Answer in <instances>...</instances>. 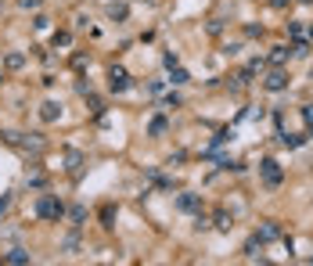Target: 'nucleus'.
Returning a JSON list of instances; mask_svg holds the SVG:
<instances>
[{
  "instance_id": "obj_5",
  "label": "nucleus",
  "mask_w": 313,
  "mask_h": 266,
  "mask_svg": "<svg viewBox=\"0 0 313 266\" xmlns=\"http://www.w3.org/2000/svg\"><path fill=\"white\" fill-rule=\"evenodd\" d=\"M285 87H288V76L281 69H274L270 76H266V90H285Z\"/></svg>"
},
{
  "instance_id": "obj_23",
  "label": "nucleus",
  "mask_w": 313,
  "mask_h": 266,
  "mask_svg": "<svg viewBox=\"0 0 313 266\" xmlns=\"http://www.w3.org/2000/svg\"><path fill=\"white\" fill-rule=\"evenodd\" d=\"M299 4H313V0H299Z\"/></svg>"
},
{
  "instance_id": "obj_7",
  "label": "nucleus",
  "mask_w": 313,
  "mask_h": 266,
  "mask_svg": "<svg viewBox=\"0 0 313 266\" xmlns=\"http://www.w3.org/2000/svg\"><path fill=\"white\" fill-rule=\"evenodd\" d=\"M256 238H259V241H274V238H281V227H277V223H263Z\"/></svg>"
},
{
  "instance_id": "obj_20",
  "label": "nucleus",
  "mask_w": 313,
  "mask_h": 266,
  "mask_svg": "<svg viewBox=\"0 0 313 266\" xmlns=\"http://www.w3.org/2000/svg\"><path fill=\"white\" fill-rule=\"evenodd\" d=\"M303 119H306L310 126H313V104H306V108H303Z\"/></svg>"
},
{
  "instance_id": "obj_9",
  "label": "nucleus",
  "mask_w": 313,
  "mask_h": 266,
  "mask_svg": "<svg viewBox=\"0 0 313 266\" xmlns=\"http://www.w3.org/2000/svg\"><path fill=\"white\" fill-rule=\"evenodd\" d=\"M65 162H69V166H65L69 173H79V169H83V151H69V159H65Z\"/></svg>"
},
{
  "instance_id": "obj_17",
  "label": "nucleus",
  "mask_w": 313,
  "mask_h": 266,
  "mask_svg": "<svg viewBox=\"0 0 313 266\" xmlns=\"http://www.w3.org/2000/svg\"><path fill=\"white\" fill-rule=\"evenodd\" d=\"M216 230H231V216L227 212H216Z\"/></svg>"
},
{
  "instance_id": "obj_22",
  "label": "nucleus",
  "mask_w": 313,
  "mask_h": 266,
  "mask_svg": "<svg viewBox=\"0 0 313 266\" xmlns=\"http://www.w3.org/2000/svg\"><path fill=\"white\" fill-rule=\"evenodd\" d=\"M7 205H11V198H0V212H7Z\"/></svg>"
},
{
  "instance_id": "obj_15",
  "label": "nucleus",
  "mask_w": 313,
  "mask_h": 266,
  "mask_svg": "<svg viewBox=\"0 0 313 266\" xmlns=\"http://www.w3.org/2000/svg\"><path fill=\"white\" fill-rule=\"evenodd\" d=\"M285 58H288V47H274V54H270L274 65H285Z\"/></svg>"
},
{
  "instance_id": "obj_3",
  "label": "nucleus",
  "mask_w": 313,
  "mask_h": 266,
  "mask_svg": "<svg viewBox=\"0 0 313 266\" xmlns=\"http://www.w3.org/2000/svg\"><path fill=\"white\" fill-rule=\"evenodd\" d=\"M108 87H112L115 93H123V90H130V80H126V69H119V65H115V69L108 72Z\"/></svg>"
},
{
  "instance_id": "obj_19",
  "label": "nucleus",
  "mask_w": 313,
  "mask_h": 266,
  "mask_svg": "<svg viewBox=\"0 0 313 266\" xmlns=\"http://www.w3.org/2000/svg\"><path fill=\"white\" fill-rule=\"evenodd\" d=\"M76 248H79V238H76V234H72V238L65 241V252H76Z\"/></svg>"
},
{
  "instance_id": "obj_21",
  "label": "nucleus",
  "mask_w": 313,
  "mask_h": 266,
  "mask_svg": "<svg viewBox=\"0 0 313 266\" xmlns=\"http://www.w3.org/2000/svg\"><path fill=\"white\" fill-rule=\"evenodd\" d=\"M22 7H40V0H22Z\"/></svg>"
},
{
  "instance_id": "obj_24",
  "label": "nucleus",
  "mask_w": 313,
  "mask_h": 266,
  "mask_svg": "<svg viewBox=\"0 0 313 266\" xmlns=\"http://www.w3.org/2000/svg\"><path fill=\"white\" fill-rule=\"evenodd\" d=\"M310 137H313V126H310Z\"/></svg>"
},
{
  "instance_id": "obj_25",
  "label": "nucleus",
  "mask_w": 313,
  "mask_h": 266,
  "mask_svg": "<svg viewBox=\"0 0 313 266\" xmlns=\"http://www.w3.org/2000/svg\"><path fill=\"white\" fill-rule=\"evenodd\" d=\"M310 263H313V259H310Z\"/></svg>"
},
{
  "instance_id": "obj_13",
  "label": "nucleus",
  "mask_w": 313,
  "mask_h": 266,
  "mask_svg": "<svg viewBox=\"0 0 313 266\" xmlns=\"http://www.w3.org/2000/svg\"><path fill=\"white\" fill-rule=\"evenodd\" d=\"M281 137V144H285V148H299L303 144V137H295V133H277Z\"/></svg>"
},
{
  "instance_id": "obj_11",
  "label": "nucleus",
  "mask_w": 313,
  "mask_h": 266,
  "mask_svg": "<svg viewBox=\"0 0 313 266\" xmlns=\"http://www.w3.org/2000/svg\"><path fill=\"white\" fill-rule=\"evenodd\" d=\"M22 148H25V151H40V148H43V140H40V133H29V137L22 140Z\"/></svg>"
},
{
  "instance_id": "obj_4",
  "label": "nucleus",
  "mask_w": 313,
  "mask_h": 266,
  "mask_svg": "<svg viewBox=\"0 0 313 266\" xmlns=\"http://www.w3.org/2000/svg\"><path fill=\"white\" fill-rule=\"evenodd\" d=\"M198 205H202L198 194H191V191H184L180 198H176V209H180V212H198Z\"/></svg>"
},
{
  "instance_id": "obj_8",
  "label": "nucleus",
  "mask_w": 313,
  "mask_h": 266,
  "mask_svg": "<svg viewBox=\"0 0 313 266\" xmlns=\"http://www.w3.org/2000/svg\"><path fill=\"white\" fill-rule=\"evenodd\" d=\"M0 263H29V252L25 248H11L7 256H0Z\"/></svg>"
},
{
  "instance_id": "obj_18",
  "label": "nucleus",
  "mask_w": 313,
  "mask_h": 266,
  "mask_svg": "<svg viewBox=\"0 0 313 266\" xmlns=\"http://www.w3.org/2000/svg\"><path fill=\"white\" fill-rule=\"evenodd\" d=\"M101 220H104V227H112V220H115V209H112V205H104V212H101Z\"/></svg>"
},
{
  "instance_id": "obj_10",
  "label": "nucleus",
  "mask_w": 313,
  "mask_h": 266,
  "mask_svg": "<svg viewBox=\"0 0 313 266\" xmlns=\"http://www.w3.org/2000/svg\"><path fill=\"white\" fill-rule=\"evenodd\" d=\"M166 126H169L166 115H155V119H152V126H148V133H152V137H162V133H166Z\"/></svg>"
},
{
  "instance_id": "obj_1",
  "label": "nucleus",
  "mask_w": 313,
  "mask_h": 266,
  "mask_svg": "<svg viewBox=\"0 0 313 266\" xmlns=\"http://www.w3.org/2000/svg\"><path fill=\"white\" fill-rule=\"evenodd\" d=\"M36 216H40V220H62V216H65V205H62L54 194H43V198L36 201Z\"/></svg>"
},
{
  "instance_id": "obj_12",
  "label": "nucleus",
  "mask_w": 313,
  "mask_h": 266,
  "mask_svg": "<svg viewBox=\"0 0 313 266\" xmlns=\"http://www.w3.org/2000/svg\"><path fill=\"white\" fill-rule=\"evenodd\" d=\"M187 80H191V76H187L184 69H169V83H176V87H184Z\"/></svg>"
},
{
  "instance_id": "obj_16",
  "label": "nucleus",
  "mask_w": 313,
  "mask_h": 266,
  "mask_svg": "<svg viewBox=\"0 0 313 266\" xmlns=\"http://www.w3.org/2000/svg\"><path fill=\"white\" fill-rule=\"evenodd\" d=\"M25 65V54H7V69H22Z\"/></svg>"
},
{
  "instance_id": "obj_14",
  "label": "nucleus",
  "mask_w": 313,
  "mask_h": 266,
  "mask_svg": "<svg viewBox=\"0 0 313 266\" xmlns=\"http://www.w3.org/2000/svg\"><path fill=\"white\" fill-rule=\"evenodd\" d=\"M69 220H72V227H79V223L86 220V209H83V205H76V209L69 212Z\"/></svg>"
},
{
  "instance_id": "obj_6",
  "label": "nucleus",
  "mask_w": 313,
  "mask_h": 266,
  "mask_svg": "<svg viewBox=\"0 0 313 266\" xmlns=\"http://www.w3.org/2000/svg\"><path fill=\"white\" fill-rule=\"evenodd\" d=\"M58 115H62V104H58V101H47V104L40 108V119H43V122H54Z\"/></svg>"
},
{
  "instance_id": "obj_2",
  "label": "nucleus",
  "mask_w": 313,
  "mask_h": 266,
  "mask_svg": "<svg viewBox=\"0 0 313 266\" xmlns=\"http://www.w3.org/2000/svg\"><path fill=\"white\" fill-rule=\"evenodd\" d=\"M259 177H263L266 187H281V180H285V173H281V166L274 159H263L259 162Z\"/></svg>"
}]
</instances>
